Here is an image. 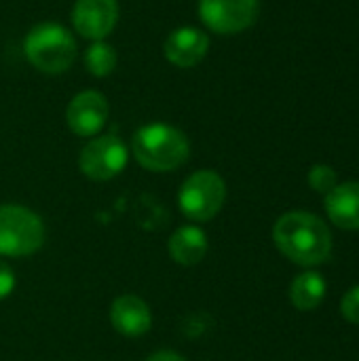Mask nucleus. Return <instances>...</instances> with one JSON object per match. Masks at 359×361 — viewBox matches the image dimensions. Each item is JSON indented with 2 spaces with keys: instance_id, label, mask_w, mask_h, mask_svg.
<instances>
[{
  "instance_id": "2eb2a0df",
  "label": "nucleus",
  "mask_w": 359,
  "mask_h": 361,
  "mask_svg": "<svg viewBox=\"0 0 359 361\" xmlns=\"http://www.w3.org/2000/svg\"><path fill=\"white\" fill-rule=\"evenodd\" d=\"M116 61H118V55H116L114 47L106 40L91 42V47L85 53V68L95 78H104V76L112 74L116 68Z\"/></svg>"
},
{
  "instance_id": "4468645a",
  "label": "nucleus",
  "mask_w": 359,
  "mask_h": 361,
  "mask_svg": "<svg viewBox=\"0 0 359 361\" xmlns=\"http://www.w3.org/2000/svg\"><path fill=\"white\" fill-rule=\"evenodd\" d=\"M326 298V281L320 273L307 271L290 286V300L298 311H315Z\"/></svg>"
},
{
  "instance_id": "9b49d317",
  "label": "nucleus",
  "mask_w": 359,
  "mask_h": 361,
  "mask_svg": "<svg viewBox=\"0 0 359 361\" xmlns=\"http://www.w3.org/2000/svg\"><path fill=\"white\" fill-rule=\"evenodd\" d=\"M110 322L114 326V330L123 336L129 338H138L144 336L150 326H152V313L148 309V305L133 296V294H125L118 296L112 307H110Z\"/></svg>"
},
{
  "instance_id": "6ab92c4d",
  "label": "nucleus",
  "mask_w": 359,
  "mask_h": 361,
  "mask_svg": "<svg viewBox=\"0 0 359 361\" xmlns=\"http://www.w3.org/2000/svg\"><path fill=\"white\" fill-rule=\"evenodd\" d=\"M146 361H186L182 355L174 353V351H159V353H152Z\"/></svg>"
},
{
  "instance_id": "a211bd4d",
  "label": "nucleus",
  "mask_w": 359,
  "mask_h": 361,
  "mask_svg": "<svg viewBox=\"0 0 359 361\" xmlns=\"http://www.w3.org/2000/svg\"><path fill=\"white\" fill-rule=\"evenodd\" d=\"M13 290H15V273L4 260H0V300H4Z\"/></svg>"
},
{
  "instance_id": "f257e3e1",
  "label": "nucleus",
  "mask_w": 359,
  "mask_h": 361,
  "mask_svg": "<svg viewBox=\"0 0 359 361\" xmlns=\"http://www.w3.org/2000/svg\"><path fill=\"white\" fill-rule=\"evenodd\" d=\"M277 250L300 267H317L332 252V233L322 218L309 212H288L273 226Z\"/></svg>"
},
{
  "instance_id": "6e6552de",
  "label": "nucleus",
  "mask_w": 359,
  "mask_h": 361,
  "mask_svg": "<svg viewBox=\"0 0 359 361\" xmlns=\"http://www.w3.org/2000/svg\"><path fill=\"white\" fill-rule=\"evenodd\" d=\"M108 114H110V106L104 93L95 89H87L70 99L66 108V123L74 135L93 137L104 129Z\"/></svg>"
},
{
  "instance_id": "dca6fc26",
  "label": "nucleus",
  "mask_w": 359,
  "mask_h": 361,
  "mask_svg": "<svg viewBox=\"0 0 359 361\" xmlns=\"http://www.w3.org/2000/svg\"><path fill=\"white\" fill-rule=\"evenodd\" d=\"M309 186L315 192L328 195L336 186V171L328 165H315L309 171Z\"/></svg>"
},
{
  "instance_id": "39448f33",
  "label": "nucleus",
  "mask_w": 359,
  "mask_h": 361,
  "mask_svg": "<svg viewBox=\"0 0 359 361\" xmlns=\"http://www.w3.org/2000/svg\"><path fill=\"white\" fill-rule=\"evenodd\" d=\"M226 201V184L220 173L212 169H199L190 173L178 195L180 212L193 222L212 220Z\"/></svg>"
},
{
  "instance_id": "9d476101",
  "label": "nucleus",
  "mask_w": 359,
  "mask_h": 361,
  "mask_svg": "<svg viewBox=\"0 0 359 361\" xmlns=\"http://www.w3.org/2000/svg\"><path fill=\"white\" fill-rule=\"evenodd\" d=\"M209 51V36L193 25H182L169 32V36L163 42V55L165 59L176 68H195L205 59Z\"/></svg>"
},
{
  "instance_id": "7ed1b4c3",
  "label": "nucleus",
  "mask_w": 359,
  "mask_h": 361,
  "mask_svg": "<svg viewBox=\"0 0 359 361\" xmlns=\"http://www.w3.org/2000/svg\"><path fill=\"white\" fill-rule=\"evenodd\" d=\"M76 49L74 36L55 21L34 25L23 38V55L28 63L44 74H61L72 68Z\"/></svg>"
},
{
  "instance_id": "20e7f679",
  "label": "nucleus",
  "mask_w": 359,
  "mask_h": 361,
  "mask_svg": "<svg viewBox=\"0 0 359 361\" xmlns=\"http://www.w3.org/2000/svg\"><path fill=\"white\" fill-rule=\"evenodd\" d=\"M44 243L40 216L23 205H0V256H30Z\"/></svg>"
},
{
  "instance_id": "0eeeda50",
  "label": "nucleus",
  "mask_w": 359,
  "mask_h": 361,
  "mask_svg": "<svg viewBox=\"0 0 359 361\" xmlns=\"http://www.w3.org/2000/svg\"><path fill=\"white\" fill-rule=\"evenodd\" d=\"M197 11L209 32L233 36L256 23L260 0H199Z\"/></svg>"
},
{
  "instance_id": "ddd939ff",
  "label": "nucleus",
  "mask_w": 359,
  "mask_h": 361,
  "mask_svg": "<svg viewBox=\"0 0 359 361\" xmlns=\"http://www.w3.org/2000/svg\"><path fill=\"white\" fill-rule=\"evenodd\" d=\"M169 256L182 267L199 264L207 254V235L199 226H180L167 243Z\"/></svg>"
},
{
  "instance_id": "423d86ee",
  "label": "nucleus",
  "mask_w": 359,
  "mask_h": 361,
  "mask_svg": "<svg viewBox=\"0 0 359 361\" xmlns=\"http://www.w3.org/2000/svg\"><path fill=\"white\" fill-rule=\"evenodd\" d=\"M129 161V150L121 137L114 133L97 135L87 142L78 157V167L83 176L95 182H106L116 178Z\"/></svg>"
},
{
  "instance_id": "f8f14e48",
  "label": "nucleus",
  "mask_w": 359,
  "mask_h": 361,
  "mask_svg": "<svg viewBox=\"0 0 359 361\" xmlns=\"http://www.w3.org/2000/svg\"><path fill=\"white\" fill-rule=\"evenodd\" d=\"M326 214L334 226L359 231V182L336 184L326 195Z\"/></svg>"
},
{
  "instance_id": "f3484780",
  "label": "nucleus",
  "mask_w": 359,
  "mask_h": 361,
  "mask_svg": "<svg viewBox=\"0 0 359 361\" xmlns=\"http://www.w3.org/2000/svg\"><path fill=\"white\" fill-rule=\"evenodd\" d=\"M341 313L349 324L359 326V286L345 294V298L341 302Z\"/></svg>"
},
{
  "instance_id": "f03ea898",
  "label": "nucleus",
  "mask_w": 359,
  "mask_h": 361,
  "mask_svg": "<svg viewBox=\"0 0 359 361\" xmlns=\"http://www.w3.org/2000/svg\"><path fill=\"white\" fill-rule=\"evenodd\" d=\"M131 150L135 161L148 171H174L190 157V142L174 125L148 123L133 133Z\"/></svg>"
},
{
  "instance_id": "1a4fd4ad",
  "label": "nucleus",
  "mask_w": 359,
  "mask_h": 361,
  "mask_svg": "<svg viewBox=\"0 0 359 361\" xmlns=\"http://www.w3.org/2000/svg\"><path fill=\"white\" fill-rule=\"evenodd\" d=\"M118 23V0H76L72 6V25L83 38L106 40Z\"/></svg>"
}]
</instances>
